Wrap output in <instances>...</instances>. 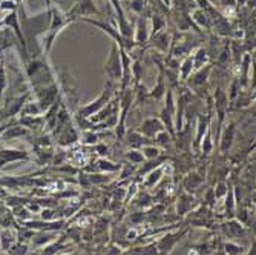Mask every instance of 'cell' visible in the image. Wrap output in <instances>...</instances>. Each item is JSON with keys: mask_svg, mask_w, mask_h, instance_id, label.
Instances as JSON below:
<instances>
[{"mask_svg": "<svg viewBox=\"0 0 256 255\" xmlns=\"http://www.w3.org/2000/svg\"><path fill=\"white\" fill-rule=\"evenodd\" d=\"M117 86L118 85H115L112 82H106L103 91H102V94L94 100V102H90V103H86V105H82L78 106L77 109V115H80V117H84V119H89L90 115H94L97 114L102 108H104L115 96V91H117Z\"/></svg>", "mask_w": 256, "mask_h": 255, "instance_id": "6da1fadb", "label": "cell"}, {"mask_svg": "<svg viewBox=\"0 0 256 255\" xmlns=\"http://www.w3.org/2000/svg\"><path fill=\"white\" fill-rule=\"evenodd\" d=\"M104 74H106L108 80L115 85H118L122 82L123 66H122V56H120V45L115 42L110 46L109 57L104 63Z\"/></svg>", "mask_w": 256, "mask_h": 255, "instance_id": "7a4b0ae2", "label": "cell"}, {"mask_svg": "<svg viewBox=\"0 0 256 255\" xmlns=\"http://www.w3.org/2000/svg\"><path fill=\"white\" fill-rule=\"evenodd\" d=\"M78 22H84V23H89V25H92V27H97V28H100L103 33H106V34H109L110 36V39L115 42V43H118L122 48H124L128 53H132L135 48H136V45L134 43V40H128V39H124L117 30H115L114 27H110L109 23H106V22H102V20H92V19H89V17H84V19H80Z\"/></svg>", "mask_w": 256, "mask_h": 255, "instance_id": "3957f363", "label": "cell"}, {"mask_svg": "<svg viewBox=\"0 0 256 255\" xmlns=\"http://www.w3.org/2000/svg\"><path fill=\"white\" fill-rule=\"evenodd\" d=\"M160 120L164 125V129L175 137V99H174V91L168 89L164 96V106H162L160 112Z\"/></svg>", "mask_w": 256, "mask_h": 255, "instance_id": "277c9868", "label": "cell"}, {"mask_svg": "<svg viewBox=\"0 0 256 255\" xmlns=\"http://www.w3.org/2000/svg\"><path fill=\"white\" fill-rule=\"evenodd\" d=\"M36 91V96H37V103L43 111L48 109L54 102H57L60 99V88L56 83H51L48 86H43V88H38V89H34Z\"/></svg>", "mask_w": 256, "mask_h": 255, "instance_id": "5b68a950", "label": "cell"}, {"mask_svg": "<svg viewBox=\"0 0 256 255\" xmlns=\"http://www.w3.org/2000/svg\"><path fill=\"white\" fill-rule=\"evenodd\" d=\"M66 13L69 17L72 19V22H77V20L84 19L88 16H98V17L103 16L102 11L94 4V0H78V2L76 5H72V8Z\"/></svg>", "mask_w": 256, "mask_h": 255, "instance_id": "8992f818", "label": "cell"}, {"mask_svg": "<svg viewBox=\"0 0 256 255\" xmlns=\"http://www.w3.org/2000/svg\"><path fill=\"white\" fill-rule=\"evenodd\" d=\"M149 19L144 16H140L136 19V25L134 28V43L136 46H146L150 39V31H149Z\"/></svg>", "mask_w": 256, "mask_h": 255, "instance_id": "52a82bcc", "label": "cell"}, {"mask_svg": "<svg viewBox=\"0 0 256 255\" xmlns=\"http://www.w3.org/2000/svg\"><path fill=\"white\" fill-rule=\"evenodd\" d=\"M214 105H215L216 117H218V134H216V138H218L220 131L226 123V115L228 112V99H227L226 91H222L221 88H218L216 92H215V103Z\"/></svg>", "mask_w": 256, "mask_h": 255, "instance_id": "ba28073f", "label": "cell"}, {"mask_svg": "<svg viewBox=\"0 0 256 255\" xmlns=\"http://www.w3.org/2000/svg\"><path fill=\"white\" fill-rule=\"evenodd\" d=\"M235 132H236V125L234 122H228L226 123V126L221 128L218 138H220V151L222 154H227L232 149V146H234Z\"/></svg>", "mask_w": 256, "mask_h": 255, "instance_id": "9c48e42d", "label": "cell"}, {"mask_svg": "<svg viewBox=\"0 0 256 255\" xmlns=\"http://www.w3.org/2000/svg\"><path fill=\"white\" fill-rule=\"evenodd\" d=\"M161 131H164V125L160 120V117H149L146 120H143V123L140 125L138 132L142 134L146 138H155L156 134H160Z\"/></svg>", "mask_w": 256, "mask_h": 255, "instance_id": "30bf717a", "label": "cell"}, {"mask_svg": "<svg viewBox=\"0 0 256 255\" xmlns=\"http://www.w3.org/2000/svg\"><path fill=\"white\" fill-rule=\"evenodd\" d=\"M149 42H150V45H149V46H152V48H155L156 51H160V53L164 54V53H168V51H169V48H170L172 36L168 33V30H161L160 33H156V34L150 36Z\"/></svg>", "mask_w": 256, "mask_h": 255, "instance_id": "8fae6325", "label": "cell"}, {"mask_svg": "<svg viewBox=\"0 0 256 255\" xmlns=\"http://www.w3.org/2000/svg\"><path fill=\"white\" fill-rule=\"evenodd\" d=\"M210 126H212V114L210 112L200 114L198 120H196V135H195V142H194L195 149H200V143L202 140V137Z\"/></svg>", "mask_w": 256, "mask_h": 255, "instance_id": "7c38bea8", "label": "cell"}, {"mask_svg": "<svg viewBox=\"0 0 256 255\" xmlns=\"http://www.w3.org/2000/svg\"><path fill=\"white\" fill-rule=\"evenodd\" d=\"M210 73H212V65L210 63L202 66V68H200V69H195V71L190 74V77L188 79L189 86L194 88V89L204 86L206 82H207V79H208V76H210Z\"/></svg>", "mask_w": 256, "mask_h": 255, "instance_id": "4fadbf2b", "label": "cell"}, {"mask_svg": "<svg viewBox=\"0 0 256 255\" xmlns=\"http://www.w3.org/2000/svg\"><path fill=\"white\" fill-rule=\"evenodd\" d=\"M18 160H30L28 152L18 151V149H0V169L6 163H12V161Z\"/></svg>", "mask_w": 256, "mask_h": 255, "instance_id": "5bb4252c", "label": "cell"}, {"mask_svg": "<svg viewBox=\"0 0 256 255\" xmlns=\"http://www.w3.org/2000/svg\"><path fill=\"white\" fill-rule=\"evenodd\" d=\"M20 42H17V36L10 30V28H2L0 30V54H2L6 48H11V46H18L20 51ZM23 50V48H22ZM25 51V50H23Z\"/></svg>", "mask_w": 256, "mask_h": 255, "instance_id": "9a60e30c", "label": "cell"}, {"mask_svg": "<svg viewBox=\"0 0 256 255\" xmlns=\"http://www.w3.org/2000/svg\"><path fill=\"white\" fill-rule=\"evenodd\" d=\"M222 230H224V234L230 238H238V237H242L246 234L244 226L236 220H228L227 223H224Z\"/></svg>", "mask_w": 256, "mask_h": 255, "instance_id": "2e32d148", "label": "cell"}, {"mask_svg": "<svg viewBox=\"0 0 256 255\" xmlns=\"http://www.w3.org/2000/svg\"><path fill=\"white\" fill-rule=\"evenodd\" d=\"M202 181H204V177L200 175L198 172L192 171V172H189L188 175L184 177L182 186H184V189L188 191V192H195L201 186V184H202Z\"/></svg>", "mask_w": 256, "mask_h": 255, "instance_id": "e0dca14e", "label": "cell"}, {"mask_svg": "<svg viewBox=\"0 0 256 255\" xmlns=\"http://www.w3.org/2000/svg\"><path fill=\"white\" fill-rule=\"evenodd\" d=\"M192 73H194V57H192V54H188L184 57V60L180 63L178 77L181 82H188V79L190 77Z\"/></svg>", "mask_w": 256, "mask_h": 255, "instance_id": "ac0fdd59", "label": "cell"}, {"mask_svg": "<svg viewBox=\"0 0 256 255\" xmlns=\"http://www.w3.org/2000/svg\"><path fill=\"white\" fill-rule=\"evenodd\" d=\"M181 235H182V232L180 230V232H175V234H168L166 237H162L160 241H158V249L161 250V252H169L178 241H180V238H181Z\"/></svg>", "mask_w": 256, "mask_h": 255, "instance_id": "d6986e66", "label": "cell"}, {"mask_svg": "<svg viewBox=\"0 0 256 255\" xmlns=\"http://www.w3.org/2000/svg\"><path fill=\"white\" fill-rule=\"evenodd\" d=\"M195 201V198L190 195V194H182V195H180V198H178V203H176V211H178V214L180 215H186L188 214L192 207H194V203Z\"/></svg>", "mask_w": 256, "mask_h": 255, "instance_id": "ffe728a7", "label": "cell"}, {"mask_svg": "<svg viewBox=\"0 0 256 255\" xmlns=\"http://www.w3.org/2000/svg\"><path fill=\"white\" fill-rule=\"evenodd\" d=\"M198 27H206V28H210L212 27V17L208 16V13L207 11H204V10H201V8H198V10H195L194 13H192V17H190Z\"/></svg>", "mask_w": 256, "mask_h": 255, "instance_id": "44dd1931", "label": "cell"}, {"mask_svg": "<svg viewBox=\"0 0 256 255\" xmlns=\"http://www.w3.org/2000/svg\"><path fill=\"white\" fill-rule=\"evenodd\" d=\"M192 57H194V71L208 65V50H206L204 46H200L195 51V54H192Z\"/></svg>", "mask_w": 256, "mask_h": 255, "instance_id": "7402d4cb", "label": "cell"}, {"mask_svg": "<svg viewBox=\"0 0 256 255\" xmlns=\"http://www.w3.org/2000/svg\"><path fill=\"white\" fill-rule=\"evenodd\" d=\"M2 134L4 140H11V138H17V137H26L30 132L26 128H20V126H10L6 132H0Z\"/></svg>", "mask_w": 256, "mask_h": 255, "instance_id": "603a6c76", "label": "cell"}, {"mask_svg": "<svg viewBox=\"0 0 256 255\" xmlns=\"http://www.w3.org/2000/svg\"><path fill=\"white\" fill-rule=\"evenodd\" d=\"M226 215L227 217H235V191L228 188L226 192Z\"/></svg>", "mask_w": 256, "mask_h": 255, "instance_id": "cb8c5ba5", "label": "cell"}, {"mask_svg": "<svg viewBox=\"0 0 256 255\" xmlns=\"http://www.w3.org/2000/svg\"><path fill=\"white\" fill-rule=\"evenodd\" d=\"M124 137L128 138V143H129L134 149H136L138 146H143V140H146V137H143L138 131H128V132L124 134Z\"/></svg>", "mask_w": 256, "mask_h": 255, "instance_id": "d4e9b609", "label": "cell"}, {"mask_svg": "<svg viewBox=\"0 0 256 255\" xmlns=\"http://www.w3.org/2000/svg\"><path fill=\"white\" fill-rule=\"evenodd\" d=\"M161 177H162V166H158V168L152 169V171L148 174L146 180H144V186H146V188H154L155 184L160 181Z\"/></svg>", "mask_w": 256, "mask_h": 255, "instance_id": "484cf974", "label": "cell"}, {"mask_svg": "<svg viewBox=\"0 0 256 255\" xmlns=\"http://www.w3.org/2000/svg\"><path fill=\"white\" fill-rule=\"evenodd\" d=\"M214 146H215V143L212 142V126H210L207 129V132L204 134V137H202V140L200 143V149L204 154H208V152H212Z\"/></svg>", "mask_w": 256, "mask_h": 255, "instance_id": "4316f807", "label": "cell"}, {"mask_svg": "<svg viewBox=\"0 0 256 255\" xmlns=\"http://www.w3.org/2000/svg\"><path fill=\"white\" fill-rule=\"evenodd\" d=\"M14 241H16V235H14V232H11L10 229L0 232V247L2 249L8 250L14 244Z\"/></svg>", "mask_w": 256, "mask_h": 255, "instance_id": "83f0119b", "label": "cell"}, {"mask_svg": "<svg viewBox=\"0 0 256 255\" xmlns=\"http://www.w3.org/2000/svg\"><path fill=\"white\" fill-rule=\"evenodd\" d=\"M164 27H166V19L160 14H154L152 16V28H150L152 33H150V36L160 33L161 30H164Z\"/></svg>", "mask_w": 256, "mask_h": 255, "instance_id": "f1b7e54d", "label": "cell"}, {"mask_svg": "<svg viewBox=\"0 0 256 255\" xmlns=\"http://www.w3.org/2000/svg\"><path fill=\"white\" fill-rule=\"evenodd\" d=\"M40 112H42V109H40L38 103H32V102H26L20 111L23 117H28V115H38Z\"/></svg>", "mask_w": 256, "mask_h": 255, "instance_id": "f546056e", "label": "cell"}, {"mask_svg": "<svg viewBox=\"0 0 256 255\" xmlns=\"http://www.w3.org/2000/svg\"><path fill=\"white\" fill-rule=\"evenodd\" d=\"M142 154H143L144 160H155L161 155V151H160V148H156L154 145H146V146H143Z\"/></svg>", "mask_w": 256, "mask_h": 255, "instance_id": "4dcf8cb0", "label": "cell"}, {"mask_svg": "<svg viewBox=\"0 0 256 255\" xmlns=\"http://www.w3.org/2000/svg\"><path fill=\"white\" fill-rule=\"evenodd\" d=\"M98 165V171H106V172H114V171H118L120 169V165H115L112 161L106 160V158H100L97 161Z\"/></svg>", "mask_w": 256, "mask_h": 255, "instance_id": "1f68e13d", "label": "cell"}, {"mask_svg": "<svg viewBox=\"0 0 256 255\" xmlns=\"http://www.w3.org/2000/svg\"><path fill=\"white\" fill-rule=\"evenodd\" d=\"M172 135L164 129V131H161L160 134H156V137H155V142L160 145V146H162V148H168L169 145H170V142H172Z\"/></svg>", "mask_w": 256, "mask_h": 255, "instance_id": "d6a6232c", "label": "cell"}, {"mask_svg": "<svg viewBox=\"0 0 256 255\" xmlns=\"http://www.w3.org/2000/svg\"><path fill=\"white\" fill-rule=\"evenodd\" d=\"M126 158L134 165H140V163H143V161H144V157H143L142 151H138V149H130L126 154Z\"/></svg>", "mask_w": 256, "mask_h": 255, "instance_id": "836d02e7", "label": "cell"}, {"mask_svg": "<svg viewBox=\"0 0 256 255\" xmlns=\"http://www.w3.org/2000/svg\"><path fill=\"white\" fill-rule=\"evenodd\" d=\"M10 255H28V246L25 243H14L10 249H8Z\"/></svg>", "mask_w": 256, "mask_h": 255, "instance_id": "e575fe53", "label": "cell"}, {"mask_svg": "<svg viewBox=\"0 0 256 255\" xmlns=\"http://www.w3.org/2000/svg\"><path fill=\"white\" fill-rule=\"evenodd\" d=\"M129 7L130 10L138 14V16H142L144 13V7H146V2L144 0H129Z\"/></svg>", "mask_w": 256, "mask_h": 255, "instance_id": "d590c367", "label": "cell"}, {"mask_svg": "<svg viewBox=\"0 0 256 255\" xmlns=\"http://www.w3.org/2000/svg\"><path fill=\"white\" fill-rule=\"evenodd\" d=\"M224 250H226L227 255H242L244 247L240 246V244H235V243H226Z\"/></svg>", "mask_w": 256, "mask_h": 255, "instance_id": "8d00e7d4", "label": "cell"}, {"mask_svg": "<svg viewBox=\"0 0 256 255\" xmlns=\"http://www.w3.org/2000/svg\"><path fill=\"white\" fill-rule=\"evenodd\" d=\"M227 189H228V186H227L226 183H218V184H216V189L214 191L215 200H216V198L224 197V195H226V192H227Z\"/></svg>", "mask_w": 256, "mask_h": 255, "instance_id": "74e56055", "label": "cell"}, {"mask_svg": "<svg viewBox=\"0 0 256 255\" xmlns=\"http://www.w3.org/2000/svg\"><path fill=\"white\" fill-rule=\"evenodd\" d=\"M17 4H14L12 0H2L0 2V10H11V11H16L17 10Z\"/></svg>", "mask_w": 256, "mask_h": 255, "instance_id": "f35d334b", "label": "cell"}, {"mask_svg": "<svg viewBox=\"0 0 256 255\" xmlns=\"http://www.w3.org/2000/svg\"><path fill=\"white\" fill-rule=\"evenodd\" d=\"M83 137H84V142H86V143H89V145L97 143V142H98V135H97V134H94V131H92V132H84V134H83Z\"/></svg>", "mask_w": 256, "mask_h": 255, "instance_id": "ab89813d", "label": "cell"}, {"mask_svg": "<svg viewBox=\"0 0 256 255\" xmlns=\"http://www.w3.org/2000/svg\"><path fill=\"white\" fill-rule=\"evenodd\" d=\"M5 85H6V77H5V69L0 63V97H2V92L5 89Z\"/></svg>", "mask_w": 256, "mask_h": 255, "instance_id": "60d3db41", "label": "cell"}, {"mask_svg": "<svg viewBox=\"0 0 256 255\" xmlns=\"http://www.w3.org/2000/svg\"><path fill=\"white\" fill-rule=\"evenodd\" d=\"M6 197H8V192L5 191L4 186H0V200H4V198H6Z\"/></svg>", "mask_w": 256, "mask_h": 255, "instance_id": "b9f144b4", "label": "cell"}, {"mask_svg": "<svg viewBox=\"0 0 256 255\" xmlns=\"http://www.w3.org/2000/svg\"><path fill=\"white\" fill-rule=\"evenodd\" d=\"M247 255H256V247H254V240H253V243H252V246H250V249H248V253Z\"/></svg>", "mask_w": 256, "mask_h": 255, "instance_id": "7bdbcfd3", "label": "cell"}, {"mask_svg": "<svg viewBox=\"0 0 256 255\" xmlns=\"http://www.w3.org/2000/svg\"><path fill=\"white\" fill-rule=\"evenodd\" d=\"M0 2H2V0H0Z\"/></svg>", "mask_w": 256, "mask_h": 255, "instance_id": "ee69618b", "label": "cell"}, {"mask_svg": "<svg viewBox=\"0 0 256 255\" xmlns=\"http://www.w3.org/2000/svg\"><path fill=\"white\" fill-rule=\"evenodd\" d=\"M0 249H2V247H0Z\"/></svg>", "mask_w": 256, "mask_h": 255, "instance_id": "f6af8a7d", "label": "cell"}]
</instances>
